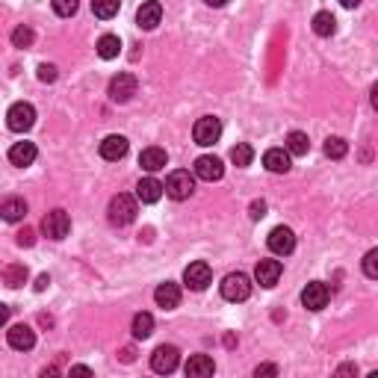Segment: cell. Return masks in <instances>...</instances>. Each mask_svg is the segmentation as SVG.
<instances>
[{
  "mask_svg": "<svg viewBox=\"0 0 378 378\" xmlns=\"http://www.w3.org/2000/svg\"><path fill=\"white\" fill-rule=\"evenodd\" d=\"M349 154V142L340 136H328L325 139V157H331V160H343V157Z\"/></svg>",
  "mask_w": 378,
  "mask_h": 378,
  "instance_id": "cell-30",
  "label": "cell"
},
{
  "mask_svg": "<svg viewBox=\"0 0 378 378\" xmlns=\"http://www.w3.org/2000/svg\"><path fill=\"white\" fill-rule=\"evenodd\" d=\"M27 281V266L24 263H9L3 269V284L9 287V290H18Z\"/></svg>",
  "mask_w": 378,
  "mask_h": 378,
  "instance_id": "cell-27",
  "label": "cell"
},
{
  "mask_svg": "<svg viewBox=\"0 0 378 378\" xmlns=\"http://www.w3.org/2000/svg\"><path fill=\"white\" fill-rule=\"evenodd\" d=\"M42 231H45V236H51V240H65V236L71 234V216L65 210H51L42 219Z\"/></svg>",
  "mask_w": 378,
  "mask_h": 378,
  "instance_id": "cell-6",
  "label": "cell"
},
{
  "mask_svg": "<svg viewBox=\"0 0 378 378\" xmlns=\"http://www.w3.org/2000/svg\"><path fill=\"white\" fill-rule=\"evenodd\" d=\"M122 361L131 364V361H133V349H122Z\"/></svg>",
  "mask_w": 378,
  "mask_h": 378,
  "instance_id": "cell-42",
  "label": "cell"
},
{
  "mask_svg": "<svg viewBox=\"0 0 378 378\" xmlns=\"http://www.w3.org/2000/svg\"><path fill=\"white\" fill-rule=\"evenodd\" d=\"M131 331H133L136 340H148V337L154 334V316H151V313H136Z\"/></svg>",
  "mask_w": 378,
  "mask_h": 378,
  "instance_id": "cell-26",
  "label": "cell"
},
{
  "mask_svg": "<svg viewBox=\"0 0 378 378\" xmlns=\"http://www.w3.org/2000/svg\"><path fill=\"white\" fill-rule=\"evenodd\" d=\"M160 195H163V184L157 181V177H142V181L136 184V198H139L142 204L160 201Z\"/></svg>",
  "mask_w": 378,
  "mask_h": 378,
  "instance_id": "cell-20",
  "label": "cell"
},
{
  "mask_svg": "<svg viewBox=\"0 0 378 378\" xmlns=\"http://www.w3.org/2000/svg\"><path fill=\"white\" fill-rule=\"evenodd\" d=\"M334 30H337V18L331 12H316L313 15V33L316 36H334Z\"/></svg>",
  "mask_w": 378,
  "mask_h": 378,
  "instance_id": "cell-29",
  "label": "cell"
},
{
  "mask_svg": "<svg viewBox=\"0 0 378 378\" xmlns=\"http://www.w3.org/2000/svg\"><path fill=\"white\" fill-rule=\"evenodd\" d=\"M118 9H122V0H92V12H95V18H101V21L115 18Z\"/></svg>",
  "mask_w": 378,
  "mask_h": 378,
  "instance_id": "cell-28",
  "label": "cell"
},
{
  "mask_svg": "<svg viewBox=\"0 0 378 378\" xmlns=\"http://www.w3.org/2000/svg\"><path fill=\"white\" fill-rule=\"evenodd\" d=\"M166 163H168V157H166V151L163 148H157V145H151V148H145L142 154H139V166L145 168V172H160V168H166Z\"/></svg>",
  "mask_w": 378,
  "mask_h": 378,
  "instance_id": "cell-18",
  "label": "cell"
},
{
  "mask_svg": "<svg viewBox=\"0 0 378 378\" xmlns=\"http://www.w3.org/2000/svg\"><path fill=\"white\" fill-rule=\"evenodd\" d=\"M163 189H166L168 198H175V201H186V198L195 192V175H189V172H184V168H177V172L168 175V181H166Z\"/></svg>",
  "mask_w": 378,
  "mask_h": 378,
  "instance_id": "cell-3",
  "label": "cell"
},
{
  "mask_svg": "<svg viewBox=\"0 0 378 378\" xmlns=\"http://www.w3.org/2000/svg\"><path fill=\"white\" fill-rule=\"evenodd\" d=\"M328 298H331V290H328V284H322V281H311L302 290V304L307 311H322L328 304Z\"/></svg>",
  "mask_w": 378,
  "mask_h": 378,
  "instance_id": "cell-11",
  "label": "cell"
},
{
  "mask_svg": "<svg viewBox=\"0 0 378 378\" xmlns=\"http://www.w3.org/2000/svg\"><path fill=\"white\" fill-rule=\"evenodd\" d=\"M127 148H131V145H127L124 136H107L104 142H101V157H104V160H109V163H118L127 154Z\"/></svg>",
  "mask_w": 378,
  "mask_h": 378,
  "instance_id": "cell-19",
  "label": "cell"
},
{
  "mask_svg": "<svg viewBox=\"0 0 378 378\" xmlns=\"http://www.w3.org/2000/svg\"><path fill=\"white\" fill-rule=\"evenodd\" d=\"M213 373H216V364H213L210 355H192L186 361V375L189 378H207Z\"/></svg>",
  "mask_w": 378,
  "mask_h": 378,
  "instance_id": "cell-21",
  "label": "cell"
},
{
  "mask_svg": "<svg viewBox=\"0 0 378 378\" xmlns=\"http://www.w3.org/2000/svg\"><path fill=\"white\" fill-rule=\"evenodd\" d=\"M136 213H139L136 198H133V195H127V192H118V195H113V201H109V207H107L109 222L118 225V227L131 225L133 219H136Z\"/></svg>",
  "mask_w": 378,
  "mask_h": 378,
  "instance_id": "cell-1",
  "label": "cell"
},
{
  "mask_svg": "<svg viewBox=\"0 0 378 378\" xmlns=\"http://www.w3.org/2000/svg\"><path fill=\"white\" fill-rule=\"evenodd\" d=\"M219 136H222V122H219L216 115H204V118H198L195 127H192V139H195V145H201V148H210L219 142Z\"/></svg>",
  "mask_w": 378,
  "mask_h": 378,
  "instance_id": "cell-5",
  "label": "cell"
},
{
  "mask_svg": "<svg viewBox=\"0 0 378 378\" xmlns=\"http://www.w3.org/2000/svg\"><path fill=\"white\" fill-rule=\"evenodd\" d=\"M6 340H9V346H12L15 352H30L36 346V331L30 325H12L6 331Z\"/></svg>",
  "mask_w": 378,
  "mask_h": 378,
  "instance_id": "cell-13",
  "label": "cell"
},
{
  "mask_svg": "<svg viewBox=\"0 0 378 378\" xmlns=\"http://www.w3.org/2000/svg\"><path fill=\"white\" fill-rule=\"evenodd\" d=\"M118 54H122V38L113 36V33H107L98 38V56L101 59H115Z\"/></svg>",
  "mask_w": 378,
  "mask_h": 378,
  "instance_id": "cell-24",
  "label": "cell"
},
{
  "mask_svg": "<svg viewBox=\"0 0 378 378\" xmlns=\"http://www.w3.org/2000/svg\"><path fill=\"white\" fill-rule=\"evenodd\" d=\"M33 38H36V33L30 27H24V24L12 30V45L15 47H30V45H33Z\"/></svg>",
  "mask_w": 378,
  "mask_h": 378,
  "instance_id": "cell-33",
  "label": "cell"
},
{
  "mask_svg": "<svg viewBox=\"0 0 378 378\" xmlns=\"http://www.w3.org/2000/svg\"><path fill=\"white\" fill-rule=\"evenodd\" d=\"M192 172H195V177H201V181L213 184V181H222L225 166H222V160H219V157H213V154H204V157H198V160H195Z\"/></svg>",
  "mask_w": 378,
  "mask_h": 378,
  "instance_id": "cell-10",
  "label": "cell"
},
{
  "mask_svg": "<svg viewBox=\"0 0 378 378\" xmlns=\"http://www.w3.org/2000/svg\"><path fill=\"white\" fill-rule=\"evenodd\" d=\"M254 375H257V378H260V375H278V366H275V364H260V366L254 370Z\"/></svg>",
  "mask_w": 378,
  "mask_h": 378,
  "instance_id": "cell-36",
  "label": "cell"
},
{
  "mask_svg": "<svg viewBox=\"0 0 378 378\" xmlns=\"http://www.w3.org/2000/svg\"><path fill=\"white\" fill-rule=\"evenodd\" d=\"M154 302L163 307V311H175L177 304H181V287L177 284H172V281H166V284H160L154 290Z\"/></svg>",
  "mask_w": 378,
  "mask_h": 378,
  "instance_id": "cell-16",
  "label": "cell"
},
{
  "mask_svg": "<svg viewBox=\"0 0 378 378\" xmlns=\"http://www.w3.org/2000/svg\"><path fill=\"white\" fill-rule=\"evenodd\" d=\"M107 95H109V101H115V104H127L131 98L136 95V77L133 74H115L113 80H109V89H107Z\"/></svg>",
  "mask_w": 378,
  "mask_h": 378,
  "instance_id": "cell-8",
  "label": "cell"
},
{
  "mask_svg": "<svg viewBox=\"0 0 378 378\" xmlns=\"http://www.w3.org/2000/svg\"><path fill=\"white\" fill-rule=\"evenodd\" d=\"M6 322H9V304L0 302V328H3Z\"/></svg>",
  "mask_w": 378,
  "mask_h": 378,
  "instance_id": "cell-39",
  "label": "cell"
},
{
  "mask_svg": "<svg viewBox=\"0 0 378 378\" xmlns=\"http://www.w3.org/2000/svg\"><path fill=\"white\" fill-rule=\"evenodd\" d=\"M177 364H181V349H177V346H157L151 355V370L160 375L175 373Z\"/></svg>",
  "mask_w": 378,
  "mask_h": 378,
  "instance_id": "cell-7",
  "label": "cell"
},
{
  "mask_svg": "<svg viewBox=\"0 0 378 378\" xmlns=\"http://www.w3.org/2000/svg\"><path fill=\"white\" fill-rule=\"evenodd\" d=\"M71 375H92L89 366H71Z\"/></svg>",
  "mask_w": 378,
  "mask_h": 378,
  "instance_id": "cell-41",
  "label": "cell"
},
{
  "mask_svg": "<svg viewBox=\"0 0 378 378\" xmlns=\"http://www.w3.org/2000/svg\"><path fill=\"white\" fill-rule=\"evenodd\" d=\"M307 151H311V139H307V133L293 131L290 136H287V154L290 157H304Z\"/></svg>",
  "mask_w": 378,
  "mask_h": 378,
  "instance_id": "cell-25",
  "label": "cell"
},
{
  "mask_svg": "<svg viewBox=\"0 0 378 378\" xmlns=\"http://www.w3.org/2000/svg\"><path fill=\"white\" fill-rule=\"evenodd\" d=\"M51 6L59 18H71L80 9V0H51Z\"/></svg>",
  "mask_w": 378,
  "mask_h": 378,
  "instance_id": "cell-32",
  "label": "cell"
},
{
  "mask_svg": "<svg viewBox=\"0 0 378 378\" xmlns=\"http://www.w3.org/2000/svg\"><path fill=\"white\" fill-rule=\"evenodd\" d=\"M340 3H343V6H346V9H355V6H357V3H361V0H340Z\"/></svg>",
  "mask_w": 378,
  "mask_h": 378,
  "instance_id": "cell-44",
  "label": "cell"
},
{
  "mask_svg": "<svg viewBox=\"0 0 378 378\" xmlns=\"http://www.w3.org/2000/svg\"><path fill=\"white\" fill-rule=\"evenodd\" d=\"M364 275L366 278H378V252L373 248V252H366V257H364Z\"/></svg>",
  "mask_w": 378,
  "mask_h": 378,
  "instance_id": "cell-34",
  "label": "cell"
},
{
  "mask_svg": "<svg viewBox=\"0 0 378 378\" xmlns=\"http://www.w3.org/2000/svg\"><path fill=\"white\" fill-rule=\"evenodd\" d=\"M252 296V281L243 272H231L222 278V298L225 302H245Z\"/></svg>",
  "mask_w": 378,
  "mask_h": 378,
  "instance_id": "cell-4",
  "label": "cell"
},
{
  "mask_svg": "<svg viewBox=\"0 0 378 378\" xmlns=\"http://www.w3.org/2000/svg\"><path fill=\"white\" fill-rule=\"evenodd\" d=\"M204 3H207V6H213V9H219V6H225L227 0H204Z\"/></svg>",
  "mask_w": 378,
  "mask_h": 378,
  "instance_id": "cell-43",
  "label": "cell"
},
{
  "mask_svg": "<svg viewBox=\"0 0 378 378\" xmlns=\"http://www.w3.org/2000/svg\"><path fill=\"white\" fill-rule=\"evenodd\" d=\"M6 124H9V131H15V133H27L30 127L36 124V107L27 101L12 104L6 113Z\"/></svg>",
  "mask_w": 378,
  "mask_h": 378,
  "instance_id": "cell-2",
  "label": "cell"
},
{
  "mask_svg": "<svg viewBox=\"0 0 378 378\" xmlns=\"http://www.w3.org/2000/svg\"><path fill=\"white\" fill-rule=\"evenodd\" d=\"M36 145L33 142H15L12 148H9V163L12 166H33V160H36Z\"/></svg>",
  "mask_w": 378,
  "mask_h": 378,
  "instance_id": "cell-23",
  "label": "cell"
},
{
  "mask_svg": "<svg viewBox=\"0 0 378 378\" xmlns=\"http://www.w3.org/2000/svg\"><path fill=\"white\" fill-rule=\"evenodd\" d=\"M281 272H284L281 260H260L257 263V269H254V278H257V284L260 287L272 290V287L278 284V278H281Z\"/></svg>",
  "mask_w": 378,
  "mask_h": 378,
  "instance_id": "cell-14",
  "label": "cell"
},
{
  "mask_svg": "<svg viewBox=\"0 0 378 378\" xmlns=\"http://www.w3.org/2000/svg\"><path fill=\"white\" fill-rule=\"evenodd\" d=\"M38 80H42V83H54L56 80V68L54 65H38Z\"/></svg>",
  "mask_w": 378,
  "mask_h": 378,
  "instance_id": "cell-35",
  "label": "cell"
},
{
  "mask_svg": "<svg viewBox=\"0 0 378 378\" xmlns=\"http://www.w3.org/2000/svg\"><path fill=\"white\" fill-rule=\"evenodd\" d=\"M252 160H254V151H252V145L240 142V145H234V148H231V163H234V166L245 168V166H252Z\"/></svg>",
  "mask_w": 378,
  "mask_h": 378,
  "instance_id": "cell-31",
  "label": "cell"
},
{
  "mask_svg": "<svg viewBox=\"0 0 378 378\" xmlns=\"http://www.w3.org/2000/svg\"><path fill=\"white\" fill-rule=\"evenodd\" d=\"M36 240H33V231H30V227H24L21 234H18V245H33Z\"/></svg>",
  "mask_w": 378,
  "mask_h": 378,
  "instance_id": "cell-38",
  "label": "cell"
},
{
  "mask_svg": "<svg viewBox=\"0 0 378 378\" xmlns=\"http://www.w3.org/2000/svg\"><path fill=\"white\" fill-rule=\"evenodd\" d=\"M160 18H163L160 0H145V3L139 6V12H136V24L142 30H154L157 24H160Z\"/></svg>",
  "mask_w": 378,
  "mask_h": 378,
  "instance_id": "cell-15",
  "label": "cell"
},
{
  "mask_svg": "<svg viewBox=\"0 0 378 378\" xmlns=\"http://www.w3.org/2000/svg\"><path fill=\"white\" fill-rule=\"evenodd\" d=\"M269 252L272 254H281V257H287V254H293V248H296V234L290 231V227H284V225H278V227H272V234H269Z\"/></svg>",
  "mask_w": 378,
  "mask_h": 378,
  "instance_id": "cell-12",
  "label": "cell"
},
{
  "mask_svg": "<svg viewBox=\"0 0 378 378\" xmlns=\"http://www.w3.org/2000/svg\"><path fill=\"white\" fill-rule=\"evenodd\" d=\"M47 284H51V278H47V275H38V281H36V290H38V293H42V290H45V287H47Z\"/></svg>",
  "mask_w": 378,
  "mask_h": 378,
  "instance_id": "cell-40",
  "label": "cell"
},
{
  "mask_svg": "<svg viewBox=\"0 0 378 378\" xmlns=\"http://www.w3.org/2000/svg\"><path fill=\"white\" fill-rule=\"evenodd\" d=\"M210 281H213V272H210V266H207L204 260H195V263H189L184 269V284L189 287V290H195V293L207 290V284H210Z\"/></svg>",
  "mask_w": 378,
  "mask_h": 378,
  "instance_id": "cell-9",
  "label": "cell"
},
{
  "mask_svg": "<svg viewBox=\"0 0 378 378\" xmlns=\"http://www.w3.org/2000/svg\"><path fill=\"white\" fill-rule=\"evenodd\" d=\"M27 216V204H24V198H3L0 201V219L3 222H21V219Z\"/></svg>",
  "mask_w": 378,
  "mask_h": 378,
  "instance_id": "cell-22",
  "label": "cell"
},
{
  "mask_svg": "<svg viewBox=\"0 0 378 378\" xmlns=\"http://www.w3.org/2000/svg\"><path fill=\"white\" fill-rule=\"evenodd\" d=\"M266 216V201H254L252 204V219L257 222V219H263Z\"/></svg>",
  "mask_w": 378,
  "mask_h": 378,
  "instance_id": "cell-37",
  "label": "cell"
},
{
  "mask_svg": "<svg viewBox=\"0 0 378 378\" xmlns=\"http://www.w3.org/2000/svg\"><path fill=\"white\" fill-rule=\"evenodd\" d=\"M263 166L269 168L272 175H287V172H290V166H293V160H290V154H287L284 148H269V151L263 154Z\"/></svg>",
  "mask_w": 378,
  "mask_h": 378,
  "instance_id": "cell-17",
  "label": "cell"
}]
</instances>
